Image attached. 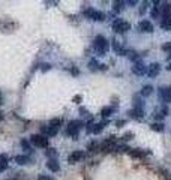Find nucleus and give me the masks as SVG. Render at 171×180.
I'll list each match as a JSON object with an SVG mask.
<instances>
[{
  "label": "nucleus",
  "mask_w": 171,
  "mask_h": 180,
  "mask_svg": "<svg viewBox=\"0 0 171 180\" xmlns=\"http://www.w3.org/2000/svg\"><path fill=\"white\" fill-rule=\"evenodd\" d=\"M168 69H170V71H171V63H170V65H168Z\"/></svg>",
  "instance_id": "72a5a7b5"
},
{
  "label": "nucleus",
  "mask_w": 171,
  "mask_h": 180,
  "mask_svg": "<svg viewBox=\"0 0 171 180\" xmlns=\"http://www.w3.org/2000/svg\"><path fill=\"white\" fill-rule=\"evenodd\" d=\"M159 71H161V66H159V63H152L150 66H149L147 69V74H149V77H156L158 74H159Z\"/></svg>",
  "instance_id": "9d476101"
},
{
  "label": "nucleus",
  "mask_w": 171,
  "mask_h": 180,
  "mask_svg": "<svg viewBox=\"0 0 171 180\" xmlns=\"http://www.w3.org/2000/svg\"><path fill=\"white\" fill-rule=\"evenodd\" d=\"M150 128L153 131H156V132H162L164 131V125L162 123H153V125H150Z\"/></svg>",
  "instance_id": "6ab92c4d"
},
{
  "label": "nucleus",
  "mask_w": 171,
  "mask_h": 180,
  "mask_svg": "<svg viewBox=\"0 0 171 180\" xmlns=\"http://www.w3.org/2000/svg\"><path fill=\"white\" fill-rule=\"evenodd\" d=\"M47 167H48V170H51V171H59L60 170V165H59V162L57 161H54V159H50L48 162H47Z\"/></svg>",
  "instance_id": "ddd939ff"
},
{
  "label": "nucleus",
  "mask_w": 171,
  "mask_h": 180,
  "mask_svg": "<svg viewBox=\"0 0 171 180\" xmlns=\"http://www.w3.org/2000/svg\"><path fill=\"white\" fill-rule=\"evenodd\" d=\"M74 102H75V104H80V102H81V96H75V98H74Z\"/></svg>",
  "instance_id": "c756f323"
},
{
  "label": "nucleus",
  "mask_w": 171,
  "mask_h": 180,
  "mask_svg": "<svg viewBox=\"0 0 171 180\" xmlns=\"http://www.w3.org/2000/svg\"><path fill=\"white\" fill-rule=\"evenodd\" d=\"M87 149H89V150H92V152H96V150H98V144H96L95 141H92V143H89V144H87Z\"/></svg>",
  "instance_id": "4be33fe9"
},
{
  "label": "nucleus",
  "mask_w": 171,
  "mask_h": 180,
  "mask_svg": "<svg viewBox=\"0 0 171 180\" xmlns=\"http://www.w3.org/2000/svg\"><path fill=\"white\" fill-rule=\"evenodd\" d=\"M152 15H153L155 18H156V17L159 15V12H158V9H156V8H153V11H152Z\"/></svg>",
  "instance_id": "c85d7f7f"
},
{
  "label": "nucleus",
  "mask_w": 171,
  "mask_h": 180,
  "mask_svg": "<svg viewBox=\"0 0 171 180\" xmlns=\"http://www.w3.org/2000/svg\"><path fill=\"white\" fill-rule=\"evenodd\" d=\"M81 126H83V123L78 122V120H72V122H69V125L66 126V134H68L69 137H77L78 132H80Z\"/></svg>",
  "instance_id": "f03ea898"
},
{
  "label": "nucleus",
  "mask_w": 171,
  "mask_h": 180,
  "mask_svg": "<svg viewBox=\"0 0 171 180\" xmlns=\"http://www.w3.org/2000/svg\"><path fill=\"white\" fill-rule=\"evenodd\" d=\"M131 116L134 119H143L144 117V111H143V108H135L134 111H131Z\"/></svg>",
  "instance_id": "2eb2a0df"
},
{
  "label": "nucleus",
  "mask_w": 171,
  "mask_h": 180,
  "mask_svg": "<svg viewBox=\"0 0 171 180\" xmlns=\"http://www.w3.org/2000/svg\"><path fill=\"white\" fill-rule=\"evenodd\" d=\"M132 72L137 74V75H143V74L146 72V66H144L143 63H135V65L132 66Z\"/></svg>",
  "instance_id": "f8f14e48"
},
{
  "label": "nucleus",
  "mask_w": 171,
  "mask_h": 180,
  "mask_svg": "<svg viewBox=\"0 0 171 180\" xmlns=\"http://www.w3.org/2000/svg\"><path fill=\"white\" fill-rule=\"evenodd\" d=\"M129 27H131V24L123 21V20H120V18H117L116 21H113V30L117 32V33H123L126 30H129Z\"/></svg>",
  "instance_id": "20e7f679"
},
{
  "label": "nucleus",
  "mask_w": 171,
  "mask_h": 180,
  "mask_svg": "<svg viewBox=\"0 0 171 180\" xmlns=\"http://www.w3.org/2000/svg\"><path fill=\"white\" fill-rule=\"evenodd\" d=\"M6 167H8V156L6 155H0V173L3 170H6Z\"/></svg>",
  "instance_id": "dca6fc26"
},
{
  "label": "nucleus",
  "mask_w": 171,
  "mask_h": 180,
  "mask_svg": "<svg viewBox=\"0 0 171 180\" xmlns=\"http://www.w3.org/2000/svg\"><path fill=\"white\" fill-rule=\"evenodd\" d=\"M62 125V120L60 119H53L51 122H50V126H53V128H57L59 129V126Z\"/></svg>",
  "instance_id": "412c9836"
},
{
  "label": "nucleus",
  "mask_w": 171,
  "mask_h": 180,
  "mask_svg": "<svg viewBox=\"0 0 171 180\" xmlns=\"http://www.w3.org/2000/svg\"><path fill=\"white\" fill-rule=\"evenodd\" d=\"M162 48H164V50H171V44H167V45H164Z\"/></svg>",
  "instance_id": "2f4dec72"
},
{
  "label": "nucleus",
  "mask_w": 171,
  "mask_h": 180,
  "mask_svg": "<svg viewBox=\"0 0 171 180\" xmlns=\"http://www.w3.org/2000/svg\"><path fill=\"white\" fill-rule=\"evenodd\" d=\"M138 29L141 30V32H153V24L147 20H143V21L138 24Z\"/></svg>",
  "instance_id": "1a4fd4ad"
},
{
  "label": "nucleus",
  "mask_w": 171,
  "mask_h": 180,
  "mask_svg": "<svg viewBox=\"0 0 171 180\" xmlns=\"http://www.w3.org/2000/svg\"><path fill=\"white\" fill-rule=\"evenodd\" d=\"M93 48L96 50L98 54H105L108 51V42L104 36H96L95 42H93Z\"/></svg>",
  "instance_id": "f257e3e1"
},
{
  "label": "nucleus",
  "mask_w": 171,
  "mask_h": 180,
  "mask_svg": "<svg viewBox=\"0 0 171 180\" xmlns=\"http://www.w3.org/2000/svg\"><path fill=\"white\" fill-rule=\"evenodd\" d=\"M29 156H26V155H18V156L15 158V162L18 164V165H26V164H29Z\"/></svg>",
  "instance_id": "4468645a"
},
{
  "label": "nucleus",
  "mask_w": 171,
  "mask_h": 180,
  "mask_svg": "<svg viewBox=\"0 0 171 180\" xmlns=\"http://www.w3.org/2000/svg\"><path fill=\"white\" fill-rule=\"evenodd\" d=\"M57 128H53V126H50V125H45V126H41V132L42 135H56L57 134Z\"/></svg>",
  "instance_id": "9b49d317"
},
{
  "label": "nucleus",
  "mask_w": 171,
  "mask_h": 180,
  "mask_svg": "<svg viewBox=\"0 0 171 180\" xmlns=\"http://www.w3.org/2000/svg\"><path fill=\"white\" fill-rule=\"evenodd\" d=\"M104 126H105V123H96V125H93L92 126V134H99L101 131L104 129Z\"/></svg>",
  "instance_id": "f3484780"
},
{
  "label": "nucleus",
  "mask_w": 171,
  "mask_h": 180,
  "mask_svg": "<svg viewBox=\"0 0 171 180\" xmlns=\"http://www.w3.org/2000/svg\"><path fill=\"white\" fill-rule=\"evenodd\" d=\"M152 92H153V87H152V86H144L143 90H141V96H149Z\"/></svg>",
  "instance_id": "a211bd4d"
},
{
  "label": "nucleus",
  "mask_w": 171,
  "mask_h": 180,
  "mask_svg": "<svg viewBox=\"0 0 171 180\" xmlns=\"http://www.w3.org/2000/svg\"><path fill=\"white\" fill-rule=\"evenodd\" d=\"M47 155H48V156H56V155H57L56 149H48V152H47Z\"/></svg>",
  "instance_id": "b1692460"
},
{
  "label": "nucleus",
  "mask_w": 171,
  "mask_h": 180,
  "mask_svg": "<svg viewBox=\"0 0 171 180\" xmlns=\"http://www.w3.org/2000/svg\"><path fill=\"white\" fill-rule=\"evenodd\" d=\"M0 104H2V98H0Z\"/></svg>",
  "instance_id": "f704fd0d"
},
{
  "label": "nucleus",
  "mask_w": 171,
  "mask_h": 180,
  "mask_svg": "<svg viewBox=\"0 0 171 180\" xmlns=\"http://www.w3.org/2000/svg\"><path fill=\"white\" fill-rule=\"evenodd\" d=\"M21 146H23L24 150H30V144H29L27 140H23V141H21Z\"/></svg>",
  "instance_id": "5701e85b"
},
{
  "label": "nucleus",
  "mask_w": 171,
  "mask_h": 180,
  "mask_svg": "<svg viewBox=\"0 0 171 180\" xmlns=\"http://www.w3.org/2000/svg\"><path fill=\"white\" fill-rule=\"evenodd\" d=\"M84 158V153L81 152V150H75L71 156L68 158V161H69V164H75V162H78V161H81Z\"/></svg>",
  "instance_id": "6e6552de"
},
{
  "label": "nucleus",
  "mask_w": 171,
  "mask_h": 180,
  "mask_svg": "<svg viewBox=\"0 0 171 180\" xmlns=\"http://www.w3.org/2000/svg\"><path fill=\"white\" fill-rule=\"evenodd\" d=\"M125 123H126L125 120H117V122H116V125H117L119 128H122V126H123V125H125Z\"/></svg>",
  "instance_id": "cd10ccee"
},
{
  "label": "nucleus",
  "mask_w": 171,
  "mask_h": 180,
  "mask_svg": "<svg viewBox=\"0 0 171 180\" xmlns=\"http://www.w3.org/2000/svg\"><path fill=\"white\" fill-rule=\"evenodd\" d=\"M2 119H3V114H2V112H0V122H2Z\"/></svg>",
  "instance_id": "473e14b6"
},
{
  "label": "nucleus",
  "mask_w": 171,
  "mask_h": 180,
  "mask_svg": "<svg viewBox=\"0 0 171 180\" xmlns=\"http://www.w3.org/2000/svg\"><path fill=\"white\" fill-rule=\"evenodd\" d=\"M114 5H116V8H114V9H116V11H120V9H122V5H123V2H116Z\"/></svg>",
  "instance_id": "bb28decb"
},
{
  "label": "nucleus",
  "mask_w": 171,
  "mask_h": 180,
  "mask_svg": "<svg viewBox=\"0 0 171 180\" xmlns=\"http://www.w3.org/2000/svg\"><path fill=\"white\" fill-rule=\"evenodd\" d=\"M84 15H86L89 20H96V21L105 20V15H104L102 12H98V11H95V9H86V11H84Z\"/></svg>",
  "instance_id": "39448f33"
},
{
  "label": "nucleus",
  "mask_w": 171,
  "mask_h": 180,
  "mask_svg": "<svg viewBox=\"0 0 171 180\" xmlns=\"http://www.w3.org/2000/svg\"><path fill=\"white\" fill-rule=\"evenodd\" d=\"M9 180H15V179H9Z\"/></svg>",
  "instance_id": "c9c22d12"
},
{
  "label": "nucleus",
  "mask_w": 171,
  "mask_h": 180,
  "mask_svg": "<svg viewBox=\"0 0 171 180\" xmlns=\"http://www.w3.org/2000/svg\"><path fill=\"white\" fill-rule=\"evenodd\" d=\"M150 153L149 150H140V149H129V155L134 158V159H141V158H146Z\"/></svg>",
  "instance_id": "423d86ee"
},
{
  "label": "nucleus",
  "mask_w": 171,
  "mask_h": 180,
  "mask_svg": "<svg viewBox=\"0 0 171 180\" xmlns=\"http://www.w3.org/2000/svg\"><path fill=\"white\" fill-rule=\"evenodd\" d=\"M38 180H53V177H50V176H45V174H41Z\"/></svg>",
  "instance_id": "a878e982"
},
{
  "label": "nucleus",
  "mask_w": 171,
  "mask_h": 180,
  "mask_svg": "<svg viewBox=\"0 0 171 180\" xmlns=\"http://www.w3.org/2000/svg\"><path fill=\"white\" fill-rule=\"evenodd\" d=\"M30 141L32 144L36 147H48V138L42 134H36L30 137Z\"/></svg>",
  "instance_id": "7ed1b4c3"
},
{
  "label": "nucleus",
  "mask_w": 171,
  "mask_h": 180,
  "mask_svg": "<svg viewBox=\"0 0 171 180\" xmlns=\"http://www.w3.org/2000/svg\"><path fill=\"white\" fill-rule=\"evenodd\" d=\"M111 112H113V110L110 107H105V108H102V111H101V116L102 117H108V116H111Z\"/></svg>",
  "instance_id": "aec40b11"
},
{
  "label": "nucleus",
  "mask_w": 171,
  "mask_h": 180,
  "mask_svg": "<svg viewBox=\"0 0 171 180\" xmlns=\"http://www.w3.org/2000/svg\"><path fill=\"white\" fill-rule=\"evenodd\" d=\"M159 96L165 102H171V86H168V87H161Z\"/></svg>",
  "instance_id": "0eeeda50"
},
{
  "label": "nucleus",
  "mask_w": 171,
  "mask_h": 180,
  "mask_svg": "<svg viewBox=\"0 0 171 180\" xmlns=\"http://www.w3.org/2000/svg\"><path fill=\"white\" fill-rule=\"evenodd\" d=\"M42 66H44V68H42V69H44V71H48V69H50V68H51V66H50V65H48V63H45V65H42Z\"/></svg>",
  "instance_id": "7c9ffc66"
},
{
  "label": "nucleus",
  "mask_w": 171,
  "mask_h": 180,
  "mask_svg": "<svg viewBox=\"0 0 171 180\" xmlns=\"http://www.w3.org/2000/svg\"><path fill=\"white\" fill-rule=\"evenodd\" d=\"M132 137H134V134H132V132H126V134L123 135V140H125V141H128V140H131Z\"/></svg>",
  "instance_id": "393cba45"
}]
</instances>
